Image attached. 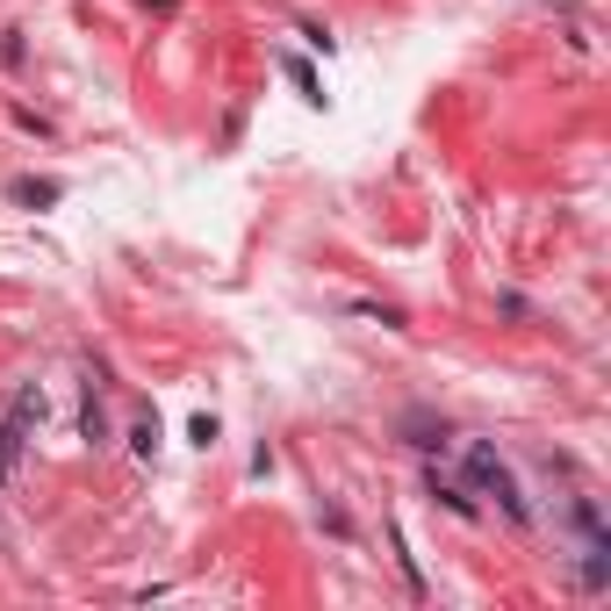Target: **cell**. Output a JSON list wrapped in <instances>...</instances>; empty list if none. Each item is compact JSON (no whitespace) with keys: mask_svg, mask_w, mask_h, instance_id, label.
<instances>
[{"mask_svg":"<svg viewBox=\"0 0 611 611\" xmlns=\"http://www.w3.org/2000/svg\"><path fill=\"white\" fill-rule=\"evenodd\" d=\"M58 194H65L58 180H15V202H22V209H51Z\"/></svg>","mask_w":611,"mask_h":611,"instance_id":"obj_4","label":"cell"},{"mask_svg":"<svg viewBox=\"0 0 611 611\" xmlns=\"http://www.w3.org/2000/svg\"><path fill=\"white\" fill-rule=\"evenodd\" d=\"M468 482L482 489V496H496L511 525H532V504L518 496V475H511L504 460H496V446H489V439H475V446H468Z\"/></svg>","mask_w":611,"mask_h":611,"instance_id":"obj_1","label":"cell"},{"mask_svg":"<svg viewBox=\"0 0 611 611\" xmlns=\"http://www.w3.org/2000/svg\"><path fill=\"white\" fill-rule=\"evenodd\" d=\"M403 432H410V446H424V454L446 446V424H432V418H403Z\"/></svg>","mask_w":611,"mask_h":611,"instance_id":"obj_5","label":"cell"},{"mask_svg":"<svg viewBox=\"0 0 611 611\" xmlns=\"http://www.w3.org/2000/svg\"><path fill=\"white\" fill-rule=\"evenodd\" d=\"M144 8H173V0H144Z\"/></svg>","mask_w":611,"mask_h":611,"instance_id":"obj_9","label":"cell"},{"mask_svg":"<svg viewBox=\"0 0 611 611\" xmlns=\"http://www.w3.org/2000/svg\"><path fill=\"white\" fill-rule=\"evenodd\" d=\"M15 424H22V432L44 424V388H22V396H15Z\"/></svg>","mask_w":611,"mask_h":611,"instance_id":"obj_6","label":"cell"},{"mask_svg":"<svg viewBox=\"0 0 611 611\" xmlns=\"http://www.w3.org/2000/svg\"><path fill=\"white\" fill-rule=\"evenodd\" d=\"M288 72H296V87H302V101H324V87H316V72L302 65V58H296V65H288Z\"/></svg>","mask_w":611,"mask_h":611,"instance_id":"obj_8","label":"cell"},{"mask_svg":"<svg viewBox=\"0 0 611 611\" xmlns=\"http://www.w3.org/2000/svg\"><path fill=\"white\" fill-rule=\"evenodd\" d=\"M424 489H432V496H439V504H446V511H460V518H475V496H468V489H454V482H446V475H424Z\"/></svg>","mask_w":611,"mask_h":611,"instance_id":"obj_2","label":"cell"},{"mask_svg":"<svg viewBox=\"0 0 611 611\" xmlns=\"http://www.w3.org/2000/svg\"><path fill=\"white\" fill-rule=\"evenodd\" d=\"M15 460H22V424L8 418V424H0V468H15Z\"/></svg>","mask_w":611,"mask_h":611,"instance_id":"obj_7","label":"cell"},{"mask_svg":"<svg viewBox=\"0 0 611 611\" xmlns=\"http://www.w3.org/2000/svg\"><path fill=\"white\" fill-rule=\"evenodd\" d=\"M80 432L94 439V446H108V410H101V388L87 382V410H80Z\"/></svg>","mask_w":611,"mask_h":611,"instance_id":"obj_3","label":"cell"}]
</instances>
